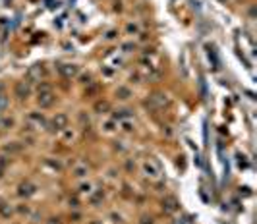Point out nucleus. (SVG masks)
Returning a JSON list of instances; mask_svg holds the SVG:
<instances>
[{
  "instance_id": "obj_13",
  "label": "nucleus",
  "mask_w": 257,
  "mask_h": 224,
  "mask_svg": "<svg viewBox=\"0 0 257 224\" xmlns=\"http://www.w3.org/2000/svg\"><path fill=\"white\" fill-rule=\"evenodd\" d=\"M0 212H2L4 216H10V212H12V209H8V205H6V203H2V205H0Z\"/></svg>"
},
{
  "instance_id": "obj_2",
  "label": "nucleus",
  "mask_w": 257,
  "mask_h": 224,
  "mask_svg": "<svg viewBox=\"0 0 257 224\" xmlns=\"http://www.w3.org/2000/svg\"><path fill=\"white\" fill-rule=\"evenodd\" d=\"M58 70H60V74L64 75V77H73V75H77L79 68H77L76 64H62Z\"/></svg>"
},
{
  "instance_id": "obj_1",
  "label": "nucleus",
  "mask_w": 257,
  "mask_h": 224,
  "mask_svg": "<svg viewBox=\"0 0 257 224\" xmlns=\"http://www.w3.org/2000/svg\"><path fill=\"white\" fill-rule=\"evenodd\" d=\"M43 74H45V70L41 66H31L29 70H27V79L29 81H41V77H43Z\"/></svg>"
},
{
  "instance_id": "obj_8",
  "label": "nucleus",
  "mask_w": 257,
  "mask_h": 224,
  "mask_svg": "<svg viewBox=\"0 0 257 224\" xmlns=\"http://www.w3.org/2000/svg\"><path fill=\"white\" fill-rule=\"evenodd\" d=\"M33 193H35V186L22 184V187H19V195H33Z\"/></svg>"
},
{
  "instance_id": "obj_21",
  "label": "nucleus",
  "mask_w": 257,
  "mask_h": 224,
  "mask_svg": "<svg viewBox=\"0 0 257 224\" xmlns=\"http://www.w3.org/2000/svg\"><path fill=\"white\" fill-rule=\"evenodd\" d=\"M220 2H226V0H220Z\"/></svg>"
},
{
  "instance_id": "obj_7",
  "label": "nucleus",
  "mask_w": 257,
  "mask_h": 224,
  "mask_svg": "<svg viewBox=\"0 0 257 224\" xmlns=\"http://www.w3.org/2000/svg\"><path fill=\"white\" fill-rule=\"evenodd\" d=\"M66 124H68V116H66V114H56V116H54V126H56V129H64Z\"/></svg>"
},
{
  "instance_id": "obj_11",
  "label": "nucleus",
  "mask_w": 257,
  "mask_h": 224,
  "mask_svg": "<svg viewBox=\"0 0 257 224\" xmlns=\"http://www.w3.org/2000/svg\"><path fill=\"white\" fill-rule=\"evenodd\" d=\"M130 95H132V93H130V89H126V87H120V89H118V97L120 99H130Z\"/></svg>"
},
{
  "instance_id": "obj_6",
  "label": "nucleus",
  "mask_w": 257,
  "mask_h": 224,
  "mask_svg": "<svg viewBox=\"0 0 257 224\" xmlns=\"http://www.w3.org/2000/svg\"><path fill=\"white\" fill-rule=\"evenodd\" d=\"M162 207H164V211L172 212V211H176V209H178V201L174 199V197H166V199L162 201Z\"/></svg>"
},
{
  "instance_id": "obj_5",
  "label": "nucleus",
  "mask_w": 257,
  "mask_h": 224,
  "mask_svg": "<svg viewBox=\"0 0 257 224\" xmlns=\"http://www.w3.org/2000/svg\"><path fill=\"white\" fill-rule=\"evenodd\" d=\"M143 168H145V172L151 176V178H157V176L161 174V170H159V166H157L153 160H147V162L143 164Z\"/></svg>"
},
{
  "instance_id": "obj_20",
  "label": "nucleus",
  "mask_w": 257,
  "mask_h": 224,
  "mask_svg": "<svg viewBox=\"0 0 257 224\" xmlns=\"http://www.w3.org/2000/svg\"><path fill=\"white\" fill-rule=\"evenodd\" d=\"M0 178H2V170H0Z\"/></svg>"
},
{
  "instance_id": "obj_17",
  "label": "nucleus",
  "mask_w": 257,
  "mask_h": 224,
  "mask_svg": "<svg viewBox=\"0 0 257 224\" xmlns=\"http://www.w3.org/2000/svg\"><path fill=\"white\" fill-rule=\"evenodd\" d=\"M128 31H130V33H132V31L135 33V31H137V27H135V25H128Z\"/></svg>"
},
{
  "instance_id": "obj_15",
  "label": "nucleus",
  "mask_w": 257,
  "mask_h": 224,
  "mask_svg": "<svg viewBox=\"0 0 257 224\" xmlns=\"http://www.w3.org/2000/svg\"><path fill=\"white\" fill-rule=\"evenodd\" d=\"M14 126V120H4V128H12Z\"/></svg>"
},
{
  "instance_id": "obj_3",
  "label": "nucleus",
  "mask_w": 257,
  "mask_h": 224,
  "mask_svg": "<svg viewBox=\"0 0 257 224\" xmlns=\"http://www.w3.org/2000/svg\"><path fill=\"white\" fill-rule=\"evenodd\" d=\"M52 102H54V95H52V91H43V93H39V105H41V106H50Z\"/></svg>"
},
{
  "instance_id": "obj_18",
  "label": "nucleus",
  "mask_w": 257,
  "mask_h": 224,
  "mask_svg": "<svg viewBox=\"0 0 257 224\" xmlns=\"http://www.w3.org/2000/svg\"><path fill=\"white\" fill-rule=\"evenodd\" d=\"M114 37H116V33H114V31H110V33L107 35V39H114Z\"/></svg>"
},
{
  "instance_id": "obj_12",
  "label": "nucleus",
  "mask_w": 257,
  "mask_h": 224,
  "mask_svg": "<svg viewBox=\"0 0 257 224\" xmlns=\"http://www.w3.org/2000/svg\"><path fill=\"white\" fill-rule=\"evenodd\" d=\"M95 110H97V112L108 110V102H97V105H95Z\"/></svg>"
},
{
  "instance_id": "obj_16",
  "label": "nucleus",
  "mask_w": 257,
  "mask_h": 224,
  "mask_svg": "<svg viewBox=\"0 0 257 224\" xmlns=\"http://www.w3.org/2000/svg\"><path fill=\"white\" fill-rule=\"evenodd\" d=\"M6 149H8V151H18L19 147H18V145H8V147H6Z\"/></svg>"
},
{
  "instance_id": "obj_14",
  "label": "nucleus",
  "mask_w": 257,
  "mask_h": 224,
  "mask_svg": "<svg viewBox=\"0 0 257 224\" xmlns=\"http://www.w3.org/2000/svg\"><path fill=\"white\" fill-rule=\"evenodd\" d=\"M122 128L126 129V132H132V129H134V128H132V124H130V122H122Z\"/></svg>"
},
{
  "instance_id": "obj_19",
  "label": "nucleus",
  "mask_w": 257,
  "mask_h": 224,
  "mask_svg": "<svg viewBox=\"0 0 257 224\" xmlns=\"http://www.w3.org/2000/svg\"><path fill=\"white\" fill-rule=\"evenodd\" d=\"M141 224H153V220H151V218H143V222Z\"/></svg>"
},
{
  "instance_id": "obj_10",
  "label": "nucleus",
  "mask_w": 257,
  "mask_h": 224,
  "mask_svg": "<svg viewBox=\"0 0 257 224\" xmlns=\"http://www.w3.org/2000/svg\"><path fill=\"white\" fill-rule=\"evenodd\" d=\"M8 108V97L4 93H0V112H4Z\"/></svg>"
},
{
  "instance_id": "obj_4",
  "label": "nucleus",
  "mask_w": 257,
  "mask_h": 224,
  "mask_svg": "<svg viewBox=\"0 0 257 224\" xmlns=\"http://www.w3.org/2000/svg\"><path fill=\"white\" fill-rule=\"evenodd\" d=\"M15 97H19V99H27L29 97V85L25 81H19L18 85H15Z\"/></svg>"
},
{
  "instance_id": "obj_9",
  "label": "nucleus",
  "mask_w": 257,
  "mask_h": 224,
  "mask_svg": "<svg viewBox=\"0 0 257 224\" xmlns=\"http://www.w3.org/2000/svg\"><path fill=\"white\" fill-rule=\"evenodd\" d=\"M151 101L157 102L159 106H164L166 102H168V99H166V95H153V97H151Z\"/></svg>"
}]
</instances>
